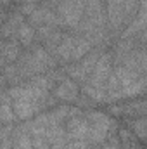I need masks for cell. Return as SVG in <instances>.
<instances>
[{
  "label": "cell",
  "instance_id": "30bf717a",
  "mask_svg": "<svg viewBox=\"0 0 147 149\" xmlns=\"http://www.w3.org/2000/svg\"><path fill=\"white\" fill-rule=\"evenodd\" d=\"M111 113L114 114H123L126 118L130 116H146V101L140 99V101H135V102H123L119 106H112Z\"/></svg>",
  "mask_w": 147,
  "mask_h": 149
},
{
  "label": "cell",
  "instance_id": "277c9868",
  "mask_svg": "<svg viewBox=\"0 0 147 149\" xmlns=\"http://www.w3.org/2000/svg\"><path fill=\"white\" fill-rule=\"evenodd\" d=\"M92 49H94V43L87 37L80 33H64L59 43L49 54L55 59V63L71 64L81 59L83 56H87Z\"/></svg>",
  "mask_w": 147,
  "mask_h": 149
},
{
  "label": "cell",
  "instance_id": "6da1fadb",
  "mask_svg": "<svg viewBox=\"0 0 147 149\" xmlns=\"http://www.w3.org/2000/svg\"><path fill=\"white\" fill-rule=\"evenodd\" d=\"M7 95L10 99L16 118L23 120V121H26L31 116L40 114L43 109L54 106V101H55L52 92L38 88L30 80H26L19 85H12L7 90Z\"/></svg>",
  "mask_w": 147,
  "mask_h": 149
},
{
  "label": "cell",
  "instance_id": "9c48e42d",
  "mask_svg": "<svg viewBox=\"0 0 147 149\" xmlns=\"http://www.w3.org/2000/svg\"><path fill=\"white\" fill-rule=\"evenodd\" d=\"M21 49L23 47L17 40H2L0 38V68L14 63L23 54Z\"/></svg>",
  "mask_w": 147,
  "mask_h": 149
},
{
  "label": "cell",
  "instance_id": "5b68a950",
  "mask_svg": "<svg viewBox=\"0 0 147 149\" xmlns=\"http://www.w3.org/2000/svg\"><path fill=\"white\" fill-rule=\"evenodd\" d=\"M104 52V47H94L87 56H83L81 59H78L76 63H71L66 66V73H68V78H71L76 83H83L95 66V63L99 61L101 54Z\"/></svg>",
  "mask_w": 147,
  "mask_h": 149
},
{
  "label": "cell",
  "instance_id": "8992f818",
  "mask_svg": "<svg viewBox=\"0 0 147 149\" xmlns=\"http://www.w3.org/2000/svg\"><path fill=\"white\" fill-rule=\"evenodd\" d=\"M83 10H85V0H59L57 9H55L62 26H68L73 30L80 23Z\"/></svg>",
  "mask_w": 147,
  "mask_h": 149
},
{
  "label": "cell",
  "instance_id": "7c38bea8",
  "mask_svg": "<svg viewBox=\"0 0 147 149\" xmlns=\"http://www.w3.org/2000/svg\"><path fill=\"white\" fill-rule=\"evenodd\" d=\"M16 40L21 43V47H31L35 43V28L30 23H23L16 31Z\"/></svg>",
  "mask_w": 147,
  "mask_h": 149
},
{
  "label": "cell",
  "instance_id": "52a82bcc",
  "mask_svg": "<svg viewBox=\"0 0 147 149\" xmlns=\"http://www.w3.org/2000/svg\"><path fill=\"white\" fill-rule=\"evenodd\" d=\"M30 24L33 28L38 26H54V28H61L62 23L57 16V12L54 9H49L45 5H38L37 9L30 14Z\"/></svg>",
  "mask_w": 147,
  "mask_h": 149
},
{
  "label": "cell",
  "instance_id": "8fae6325",
  "mask_svg": "<svg viewBox=\"0 0 147 149\" xmlns=\"http://www.w3.org/2000/svg\"><path fill=\"white\" fill-rule=\"evenodd\" d=\"M10 149H33L30 132L24 123L12 128V148Z\"/></svg>",
  "mask_w": 147,
  "mask_h": 149
},
{
  "label": "cell",
  "instance_id": "7a4b0ae2",
  "mask_svg": "<svg viewBox=\"0 0 147 149\" xmlns=\"http://www.w3.org/2000/svg\"><path fill=\"white\" fill-rule=\"evenodd\" d=\"M146 73H139L125 66H112L106 85V102L142 95L146 92Z\"/></svg>",
  "mask_w": 147,
  "mask_h": 149
},
{
  "label": "cell",
  "instance_id": "4fadbf2b",
  "mask_svg": "<svg viewBox=\"0 0 147 149\" xmlns=\"http://www.w3.org/2000/svg\"><path fill=\"white\" fill-rule=\"evenodd\" d=\"M128 127L132 128V134L137 135L140 141L146 139V116H135L133 120L128 118Z\"/></svg>",
  "mask_w": 147,
  "mask_h": 149
},
{
  "label": "cell",
  "instance_id": "ba28073f",
  "mask_svg": "<svg viewBox=\"0 0 147 149\" xmlns=\"http://www.w3.org/2000/svg\"><path fill=\"white\" fill-rule=\"evenodd\" d=\"M52 95L55 97V101H62V102H74L80 95V88L78 83L73 81L71 78L64 76L62 80H59L54 88H52Z\"/></svg>",
  "mask_w": 147,
  "mask_h": 149
},
{
  "label": "cell",
  "instance_id": "9a60e30c",
  "mask_svg": "<svg viewBox=\"0 0 147 149\" xmlns=\"http://www.w3.org/2000/svg\"><path fill=\"white\" fill-rule=\"evenodd\" d=\"M10 3V0H0V9H3L5 5H9Z\"/></svg>",
  "mask_w": 147,
  "mask_h": 149
},
{
  "label": "cell",
  "instance_id": "3957f363",
  "mask_svg": "<svg viewBox=\"0 0 147 149\" xmlns=\"http://www.w3.org/2000/svg\"><path fill=\"white\" fill-rule=\"evenodd\" d=\"M112 56L111 52L104 50L99 57V61L95 63L94 70L90 76L81 83V92L95 101V102H104L106 101V85H107V80H109V74L112 71Z\"/></svg>",
  "mask_w": 147,
  "mask_h": 149
},
{
  "label": "cell",
  "instance_id": "5bb4252c",
  "mask_svg": "<svg viewBox=\"0 0 147 149\" xmlns=\"http://www.w3.org/2000/svg\"><path fill=\"white\" fill-rule=\"evenodd\" d=\"M5 83H7V81H5V78H3V74H2V71H0V92L3 90V87H5Z\"/></svg>",
  "mask_w": 147,
  "mask_h": 149
}]
</instances>
